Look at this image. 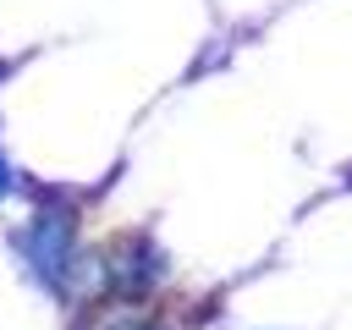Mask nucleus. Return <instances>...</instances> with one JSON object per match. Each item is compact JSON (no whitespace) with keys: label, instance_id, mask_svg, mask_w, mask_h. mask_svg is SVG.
<instances>
[{"label":"nucleus","instance_id":"f257e3e1","mask_svg":"<svg viewBox=\"0 0 352 330\" xmlns=\"http://www.w3.org/2000/svg\"><path fill=\"white\" fill-rule=\"evenodd\" d=\"M22 258L28 270L50 286V292H66L72 286V264H77V248H72V220L60 209H38L28 226H22Z\"/></svg>","mask_w":352,"mask_h":330},{"label":"nucleus","instance_id":"f03ea898","mask_svg":"<svg viewBox=\"0 0 352 330\" xmlns=\"http://www.w3.org/2000/svg\"><path fill=\"white\" fill-rule=\"evenodd\" d=\"M6 187H11V170H6V160H0V198H6Z\"/></svg>","mask_w":352,"mask_h":330},{"label":"nucleus","instance_id":"7ed1b4c3","mask_svg":"<svg viewBox=\"0 0 352 330\" xmlns=\"http://www.w3.org/2000/svg\"><path fill=\"white\" fill-rule=\"evenodd\" d=\"M110 330H143V324H110Z\"/></svg>","mask_w":352,"mask_h":330}]
</instances>
